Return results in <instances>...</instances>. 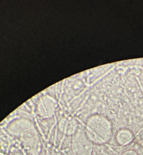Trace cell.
<instances>
[{
    "label": "cell",
    "mask_w": 143,
    "mask_h": 155,
    "mask_svg": "<svg viewBox=\"0 0 143 155\" xmlns=\"http://www.w3.org/2000/svg\"><path fill=\"white\" fill-rule=\"evenodd\" d=\"M133 139V133L128 130H120L116 135V140L120 145H127L129 144Z\"/></svg>",
    "instance_id": "cell-3"
},
{
    "label": "cell",
    "mask_w": 143,
    "mask_h": 155,
    "mask_svg": "<svg viewBox=\"0 0 143 155\" xmlns=\"http://www.w3.org/2000/svg\"><path fill=\"white\" fill-rule=\"evenodd\" d=\"M122 155H138V154L133 150H128L125 151L124 153H123Z\"/></svg>",
    "instance_id": "cell-4"
},
{
    "label": "cell",
    "mask_w": 143,
    "mask_h": 155,
    "mask_svg": "<svg viewBox=\"0 0 143 155\" xmlns=\"http://www.w3.org/2000/svg\"><path fill=\"white\" fill-rule=\"evenodd\" d=\"M85 133L93 143L103 144L110 139L112 127L109 120L104 117L93 116L87 120Z\"/></svg>",
    "instance_id": "cell-1"
},
{
    "label": "cell",
    "mask_w": 143,
    "mask_h": 155,
    "mask_svg": "<svg viewBox=\"0 0 143 155\" xmlns=\"http://www.w3.org/2000/svg\"><path fill=\"white\" fill-rule=\"evenodd\" d=\"M74 155H92L93 143L85 132H78L73 137L72 145Z\"/></svg>",
    "instance_id": "cell-2"
}]
</instances>
